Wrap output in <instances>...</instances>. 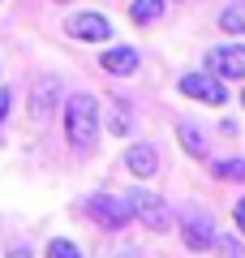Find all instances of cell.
Listing matches in <instances>:
<instances>
[{"label": "cell", "mask_w": 245, "mask_h": 258, "mask_svg": "<svg viewBox=\"0 0 245 258\" xmlns=\"http://www.w3.org/2000/svg\"><path fill=\"white\" fill-rule=\"evenodd\" d=\"M125 168L138 181H151V176L159 172V151H155L151 142H134V147H125Z\"/></svg>", "instance_id": "cell-8"}, {"label": "cell", "mask_w": 245, "mask_h": 258, "mask_svg": "<svg viewBox=\"0 0 245 258\" xmlns=\"http://www.w3.org/2000/svg\"><path fill=\"white\" fill-rule=\"evenodd\" d=\"M47 258H82V254H78V245H73V241L52 237V241H47Z\"/></svg>", "instance_id": "cell-16"}, {"label": "cell", "mask_w": 245, "mask_h": 258, "mask_svg": "<svg viewBox=\"0 0 245 258\" xmlns=\"http://www.w3.org/2000/svg\"><path fill=\"white\" fill-rule=\"evenodd\" d=\"M129 211H134L138 224H146L151 232H168L172 228V211H168V203H163L159 194H146V189H129L125 194Z\"/></svg>", "instance_id": "cell-2"}, {"label": "cell", "mask_w": 245, "mask_h": 258, "mask_svg": "<svg viewBox=\"0 0 245 258\" xmlns=\"http://www.w3.org/2000/svg\"><path fill=\"white\" fill-rule=\"evenodd\" d=\"M9 103H13V95H9V91H0V120L9 116Z\"/></svg>", "instance_id": "cell-17"}, {"label": "cell", "mask_w": 245, "mask_h": 258, "mask_svg": "<svg viewBox=\"0 0 245 258\" xmlns=\"http://www.w3.org/2000/svg\"><path fill=\"white\" fill-rule=\"evenodd\" d=\"M207 69L224 82H245V43H215L207 52Z\"/></svg>", "instance_id": "cell-6"}, {"label": "cell", "mask_w": 245, "mask_h": 258, "mask_svg": "<svg viewBox=\"0 0 245 258\" xmlns=\"http://www.w3.org/2000/svg\"><path fill=\"white\" fill-rule=\"evenodd\" d=\"M65 138H69V147L78 155H86L95 147V138H99V103L91 95H73L65 103Z\"/></svg>", "instance_id": "cell-1"}, {"label": "cell", "mask_w": 245, "mask_h": 258, "mask_svg": "<svg viewBox=\"0 0 245 258\" xmlns=\"http://www.w3.org/2000/svg\"><path fill=\"white\" fill-rule=\"evenodd\" d=\"M163 9H168V0H129V22L134 26H151V22L163 18Z\"/></svg>", "instance_id": "cell-11"}, {"label": "cell", "mask_w": 245, "mask_h": 258, "mask_svg": "<svg viewBox=\"0 0 245 258\" xmlns=\"http://www.w3.org/2000/svg\"><path fill=\"white\" fill-rule=\"evenodd\" d=\"M99 69H103V74H112V78H129V74H138V47H129V43L108 47V52L99 56Z\"/></svg>", "instance_id": "cell-10"}, {"label": "cell", "mask_w": 245, "mask_h": 258, "mask_svg": "<svg viewBox=\"0 0 245 258\" xmlns=\"http://www.w3.org/2000/svg\"><path fill=\"white\" fill-rule=\"evenodd\" d=\"M241 108H245V91H241Z\"/></svg>", "instance_id": "cell-20"}, {"label": "cell", "mask_w": 245, "mask_h": 258, "mask_svg": "<svg viewBox=\"0 0 245 258\" xmlns=\"http://www.w3.org/2000/svg\"><path fill=\"white\" fill-rule=\"evenodd\" d=\"M181 95L185 99H198V103H211V108H224L228 103V82L215 78L211 69H198V74H181Z\"/></svg>", "instance_id": "cell-3"}, {"label": "cell", "mask_w": 245, "mask_h": 258, "mask_svg": "<svg viewBox=\"0 0 245 258\" xmlns=\"http://www.w3.org/2000/svg\"><path fill=\"white\" fill-rule=\"evenodd\" d=\"M129 120H134L129 103H125V99H112V120H108V125H112V134H116V138H125V134H129Z\"/></svg>", "instance_id": "cell-15"}, {"label": "cell", "mask_w": 245, "mask_h": 258, "mask_svg": "<svg viewBox=\"0 0 245 258\" xmlns=\"http://www.w3.org/2000/svg\"><path fill=\"white\" fill-rule=\"evenodd\" d=\"M9 258H30V249H26V245H13V249H9Z\"/></svg>", "instance_id": "cell-19"}, {"label": "cell", "mask_w": 245, "mask_h": 258, "mask_svg": "<svg viewBox=\"0 0 245 258\" xmlns=\"http://www.w3.org/2000/svg\"><path fill=\"white\" fill-rule=\"evenodd\" d=\"M181 241H185V249H194V254H211L215 241H219L215 220H211L207 211H198V207H190V211L181 215Z\"/></svg>", "instance_id": "cell-4"}, {"label": "cell", "mask_w": 245, "mask_h": 258, "mask_svg": "<svg viewBox=\"0 0 245 258\" xmlns=\"http://www.w3.org/2000/svg\"><path fill=\"white\" fill-rule=\"evenodd\" d=\"M65 35L78 39V43H108L112 39V22L103 18V13L86 9V13H73V18L65 22Z\"/></svg>", "instance_id": "cell-7"}, {"label": "cell", "mask_w": 245, "mask_h": 258, "mask_svg": "<svg viewBox=\"0 0 245 258\" xmlns=\"http://www.w3.org/2000/svg\"><path fill=\"white\" fill-rule=\"evenodd\" d=\"M219 30H224V35H245V0H232V5L219 13Z\"/></svg>", "instance_id": "cell-13"}, {"label": "cell", "mask_w": 245, "mask_h": 258, "mask_svg": "<svg viewBox=\"0 0 245 258\" xmlns=\"http://www.w3.org/2000/svg\"><path fill=\"white\" fill-rule=\"evenodd\" d=\"M236 228H241V237H245V198L236 203Z\"/></svg>", "instance_id": "cell-18"}, {"label": "cell", "mask_w": 245, "mask_h": 258, "mask_svg": "<svg viewBox=\"0 0 245 258\" xmlns=\"http://www.w3.org/2000/svg\"><path fill=\"white\" fill-rule=\"evenodd\" d=\"M56 103H60V78H39L35 95H30V120L43 125V120L56 112Z\"/></svg>", "instance_id": "cell-9"}, {"label": "cell", "mask_w": 245, "mask_h": 258, "mask_svg": "<svg viewBox=\"0 0 245 258\" xmlns=\"http://www.w3.org/2000/svg\"><path fill=\"white\" fill-rule=\"evenodd\" d=\"M215 181H245V159H211Z\"/></svg>", "instance_id": "cell-14"}, {"label": "cell", "mask_w": 245, "mask_h": 258, "mask_svg": "<svg viewBox=\"0 0 245 258\" xmlns=\"http://www.w3.org/2000/svg\"><path fill=\"white\" fill-rule=\"evenodd\" d=\"M176 134H181V147L190 151L194 159H207V134H202L194 120H181V125H176Z\"/></svg>", "instance_id": "cell-12"}, {"label": "cell", "mask_w": 245, "mask_h": 258, "mask_svg": "<svg viewBox=\"0 0 245 258\" xmlns=\"http://www.w3.org/2000/svg\"><path fill=\"white\" fill-rule=\"evenodd\" d=\"M86 215H91L99 228H108V232L125 228V224L134 220L129 203H125V198H116V194H91V198H86Z\"/></svg>", "instance_id": "cell-5"}]
</instances>
